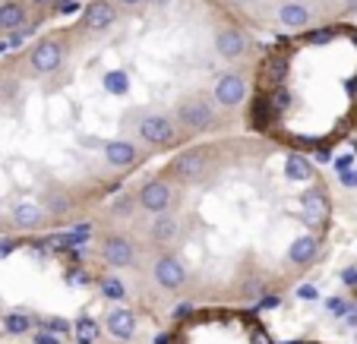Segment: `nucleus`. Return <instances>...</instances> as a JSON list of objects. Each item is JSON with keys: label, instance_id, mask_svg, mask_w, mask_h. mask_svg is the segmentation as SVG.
Listing matches in <instances>:
<instances>
[{"label": "nucleus", "instance_id": "nucleus-1", "mask_svg": "<svg viewBox=\"0 0 357 344\" xmlns=\"http://www.w3.org/2000/svg\"><path fill=\"white\" fill-rule=\"evenodd\" d=\"M212 120H215V111H212V104L206 98H187V102L177 104V123L183 130L199 133V130H209Z\"/></svg>", "mask_w": 357, "mask_h": 344}, {"label": "nucleus", "instance_id": "nucleus-2", "mask_svg": "<svg viewBox=\"0 0 357 344\" xmlns=\"http://www.w3.org/2000/svg\"><path fill=\"white\" fill-rule=\"evenodd\" d=\"M63 54H67V51H63L61 41L47 38V41H41V45L32 51V61H29V63H32V70L38 76H47V73H57V70H61Z\"/></svg>", "mask_w": 357, "mask_h": 344}, {"label": "nucleus", "instance_id": "nucleus-3", "mask_svg": "<svg viewBox=\"0 0 357 344\" xmlns=\"http://www.w3.org/2000/svg\"><path fill=\"white\" fill-rule=\"evenodd\" d=\"M171 187L165 180H149V183H142V189H139V196H136V203L142 205L146 212H152V215H165V212L171 209Z\"/></svg>", "mask_w": 357, "mask_h": 344}, {"label": "nucleus", "instance_id": "nucleus-4", "mask_svg": "<svg viewBox=\"0 0 357 344\" xmlns=\"http://www.w3.org/2000/svg\"><path fill=\"white\" fill-rule=\"evenodd\" d=\"M101 256H105V263L111 265V269H127V265H133L136 259V247L127 240V237H105V243H101Z\"/></svg>", "mask_w": 357, "mask_h": 344}, {"label": "nucleus", "instance_id": "nucleus-5", "mask_svg": "<svg viewBox=\"0 0 357 344\" xmlns=\"http://www.w3.org/2000/svg\"><path fill=\"white\" fill-rule=\"evenodd\" d=\"M139 136L149 146H168V142L174 139V123L165 114H146L139 120Z\"/></svg>", "mask_w": 357, "mask_h": 344}, {"label": "nucleus", "instance_id": "nucleus-6", "mask_svg": "<svg viewBox=\"0 0 357 344\" xmlns=\"http://www.w3.org/2000/svg\"><path fill=\"white\" fill-rule=\"evenodd\" d=\"M243 98H247V79L241 73H225L215 82V102L222 108H237Z\"/></svg>", "mask_w": 357, "mask_h": 344}, {"label": "nucleus", "instance_id": "nucleus-7", "mask_svg": "<svg viewBox=\"0 0 357 344\" xmlns=\"http://www.w3.org/2000/svg\"><path fill=\"white\" fill-rule=\"evenodd\" d=\"M152 275H155L158 288H165V290H177L187 281V269H183V263L177 256H162L155 263V269H152Z\"/></svg>", "mask_w": 357, "mask_h": 344}, {"label": "nucleus", "instance_id": "nucleus-8", "mask_svg": "<svg viewBox=\"0 0 357 344\" xmlns=\"http://www.w3.org/2000/svg\"><path fill=\"white\" fill-rule=\"evenodd\" d=\"M206 164H209L206 162V152L190 149L174 162V177L177 180H183V183H196V180L206 177Z\"/></svg>", "mask_w": 357, "mask_h": 344}, {"label": "nucleus", "instance_id": "nucleus-9", "mask_svg": "<svg viewBox=\"0 0 357 344\" xmlns=\"http://www.w3.org/2000/svg\"><path fill=\"white\" fill-rule=\"evenodd\" d=\"M117 22V10L111 7L108 0H95V3H89L86 13H82V26L89 29V32H105V29H111Z\"/></svg>", "mask_w": 357, "mask_h": 344}, {"label": "nucleus", "instance_id": "nucleus-10", "mask_svg": "<svg viewBox=\"0 0 357 344\" xmlns=\"http://www.w3.org/2000/svg\"><path fill=\"white\" fill-rule=\"evenodd\" d=\"M215 51L225 61H237V57L247 54V35L241 29H222L215 35Z\"/></svg>", "mask_w": 357, "mask_h": 344}, {"label": "nucleus", "instance_id": "nucleus-11", "mask_svg": "<svg viewBox=\"0 0 357 344\" xmlns=\"http://www.w3.org/2000/svg\"><path fill=\"white\" fill-rule=\"evenodd\" d=\"M105 329L114 338H121V341H130L136 335V316L130 310H111L105 316Z\"/></svg>", "mask_w": 357, "mask_h": 344}, {"label": "nucleus", "instance_id": "nucleus-12", "mask_svg": "<svg viewBox=\"0 0 357 344\" xmlns=\"http://www.w3.org/2000/svg\"><path fill=\"white\" fill-rule=\"evenodd\" d=\"M41 218H45V212H41V205L35 203V199H20V203L13 205V224L22 230H32L41 224Z\"/></svg>", "mask_w": 357, "mask_h": 344}, {"label": "nucleus", "instance_id": "nucleus-13", "mask_svg": "<svg viewBox=\"0 0 357 344\" xmlns=\"http://www.w3.org/2000/svg\"><path fill=\"white\" fill-rule=\"evenodd\" d=\"M105 158L114 168H130L136 162V146L127 139H111V142H105Z\"/></svg>", "mask_w": 357, "mask_h": 344}, {"label": "nucleus", "instance_id": "nucleus-14", "mask_svg": "<svg viewBox=\"0 0 357 344\" xmlns=\"http://www.w3.org/2000/svg\"><path fill=\"white\" fill-rule=\"evenodd\" d=\"M317 253H319V240H317L313 234L297 237V240L288 247V259H291L294 265H307V263H313V259H317Z\"/></svg>", "mask_w": 357, "mask_h": 344}, {"label": "nucleus", "instance_id": "nucleus-15", "mask_svg": "<svg viewBox=\"0 0 357 344\" xmlns=\"http://www.w3.org/2000/svg\"><path fill=\"white\" fill-rule=\"evenodd\" d=\"M310 19H313V13L303 3H297V0H284L282 7H278V22L288 29H303Z\"/></svg>", "mask_w": 357, "mask_h": 344}, {"label": "nucleus", "instance_id": "nucleus-16", "mask_svg": "<svg viewBox=\"0 0 357 344\" xmlns=\"http://www.w3.org/2000/svg\"><path fill=\"white\" fill-rule=\"evenodd\" d=\"M26 26V7L16 0H3L0 3V29L3 32H20Z\"/></svg>", "mask_w": 357, "mask_h": 344}, {"label": "nucleus", "instance_id": "nucleus-17", "mask_svg": "<svg viewBox=\"0 0 357 344\" xmlns=\"http://www.w3.org/2000/svg\"><path fill=\"white\" fill-rule=\"evenodd\" d=\"M303 212H307V218H310V221H317V224L329 215V203H326V193L319 187H313V189H307V193H303Z\"/></svg>", "mask_w": 357, "mask_h": 344}, {"label": "nucleus", "instance_id": "nucleus-18", "mask_svg": "<svg viewBox=\"0 0 357 344\" xmlns=\"http://www.w3.org/2000/svg\"><path fill=\"white\" fill-rule=\"evenodd\" d=\"M284 174H288V180L307 183L313 177V164L303 155H288V162H284Z\"/></svg>", "mask_w": 357, "mask_h": 344}, {"label": "nucleus", "instance_id": "nucleus-19", "mask_svg": "<svg viewBox=\"0 0 357 344\" xmlns=\"http://www.w3.org/2000/svg\"><path fill=\"white\" fill-rule=\"evenodd\" d=\"M149 234H152V240L168 243V240H174L177 237V221L174 218H168V215H155V224L149 228Z\"/></svg>", "mask_w": 357, "mask_h": 344}, {"label": "nucleus", "instance_id": "nucleus-20", "mask_svg": "<svg viewBox=\"0 0 357 344\" xmlns=\"http://www.w3.org/2000/svg\"><path fill=\"white\" fill-rule=\"evenodd\" d=\"M29 325H32V319H29L26 313H7V316H3V329H7L10 335H22V331H29Z\"/></svg>", "mask_w": 357, "mask_h": 344}, {"label": "nucleus", "instance_id": "nucleus-21", "mask_svg": "<svg viewBox=\"0 0 357 344\" xmlns=\"http://www.w3.org/2000/svg\"><path fill=\"white\" fill-rule=\"evenodd\" d=\"M269 108L275 111V114H284V111L291 108V92H288V88H284V86H275V88H272Z\"/></svg>", "mask_w": 357, "mask_h": 344}, {"label": "nucleus", "instance_id": "nucleus-22", "mask_svg": "<svg viewBox=\"0 0 357 344\" xmlns=\"http://www.w3.org/2000/svg\"><path fill=\"white\" fill-rule=\"evenodd\" d=\"M101 294H105L108 300H123V297H127V288H123L117 278L108 275V278H101Z\"/></svg>", "mask_w": 357, "mask_h": 344}, {"label": "nucleus", "instance_id": "nucleus-23", "mask_svg": "<svg viewBox=\"0 0 357 344\" xmlns=\"http://www.w3.org/2000/svg\"><path fill=\"white\" fill-rule=\"evenodd\" d=\"M338 180H342L344 187H357V171L354 168H344L342 174H338Z\"/></svg>", "mask_w": 357, "mask_h": 344}, {"label": "nucleus", "instance_id": "nucleus-24", "mask_svg": "<svg viewBox=\"0 0 357 344\" xmlns=\"http://www.w3.org/2000/svg\"><path fill=\"white\" fill-rule=\"evenodd\" d=\"M329 38H332L329 29H319V32H310V35H307V41H313V45H323V41H329Z\"/></svg>", "mask_w": 357, "mask_h": 344}, {"label": "nucleus", "instance_id": "nucleus-25", "mask_svg": "<svg viewBox=\"0 0 357 344\" xmlns=\"http://www.w3.org/2000/svg\"><path fill=\"white\" fill-rule=\"evenodd\" d=\"M47 329H51V331H67L70 329V325H67V319H61V316H54V319H47Z\"/></svg>", "mask_w": 357, "mask_h": 344}, {"label": "nucleus", "instance_id": "nucleus-26", "mask_svg": "<svg viewBox=\"0 0 357 344\" xmlns=\"http://www.w3.org/2000/svg\"><path fill=\"white\" fill-rule=\"evenodd\" d=\"M297 297H301V300H313V297H317V288H313V284H301V288H297Z\"/></svg>", "mask_w": 357, "mask_h": 344}, {"label": "nucleus", "instance_id": "nucleus-27", "mask_svg": "<svg viewBox=\"0 0 357 344\" xmlns=\"http://www.w3.org/2000/svg\"><path fill=\"white\" fill-rule=\"evenodd\" d=\"M123 86H127V82H123L121 73H111L108 76V88H114V92H123Z\"/></svg>", "mask_w": 357, "mask_h": 344}, {"label": "nucleus", "instance_id": "nucleus-28", "mask_svg": "<svg viewBox=\"0 0 357 344\" xmlns=\"http://www.w3.org/2000/svg\"><path fill=\"white\" fill-rule=\"evenodd\" d=\"M326 306H329L332 313H348V310H351V306L342 304V297H329V300H326Z\"/></svg>", "mask_w": 357, "mask_h": 344}, {"label": "nucleus", "instance_id": "nucleus-29", "mask_svg": "<svg viewBox=\"0 0 357 344\" xmlns=\"http://www.w3.org/2000/svg\"><path fill=\"white\" fill-rule=\"evenodd\" d=\"M22 41H26V29H20V32H10L7 45H10V47H16V45H22Z\"/></svg>", "mask_w": 357, "mask_h": 344}, {"label": "nucleus", "instance_id": "nucleus-30", "mask_svg": "<svg viewBox=\"0 0 357 344\" xmlns=\"http://www.w3.org/2000/svg\"><path fill=\"white\" fill-rule=\"evenodd\" d=\"M13 247H16L13 240H7V237H0V259L10 256V253H13Z\"/></svg>", "mask_w": 357, "mask_h": 344}, {"label": "nucleus", "instance_id": "nucleus-31", "mask_svg": "<svg viewBox=\"0 0 357 344\" xmlns=\"http://www.w3.org/2000/svg\"><path fill=\"white\" fill-rule=\"evenodd\" d=\"M342 281L351 284V288H357V269H344L342 272Z\"/></svg>", "mask_w": 357, "mask_h": 344}, {"label": "nucleus", "instance_id": "nucleus-32", "mask_svg": "<svg viewBox=\"0 0 357 344\" xmlns=\"http://www.w3.org/2000/svg\"><path fill=\"white\" fill-rule=\"evenodd\" d=\"M35 344H61V338L47 335V331H41V335H35Z\"/></svg>", "mask_w": 357, "mask_h": 344}, {"label": "nucleus", "instance_id": "nucleus-33", "mask_svg": "<svg viewBox=\"0 0 357 344\" xmlns=\"http://www.w3.org/2000/svg\"><path fill=\"white\" fill-rule=\"evenodd\" d=\"M272 306H278V297H275V294H269V297H266L263 304L257 306V310H272Z\"/></svg>", "mask_w": 357, "mask_h": 344}, {"label": "nucleus", "instance_id": "nucleus-34", "mask_svg": "<svg viewBox=\"0 0 357 344\" xmlns=\"http://www.w3.org/2000/svg\"><path fill=\"white\" fill-rule=\"evenodd\" d=\"M253 344H272L266 331H253Z\"/></svg>", "mask_w": 357, "mask_h": 344}, {"label": "nucleus", "instance_id": "nucleus-35", "mask_svg": "<svg viewBox=\"0 0 357 344\" xmlns=\"http://www.w3.org/2000/svg\"><path fill=\"white\" fill-rule=\"evenodd\" d=\"M193 310V306L190 304H181V306H174V319H181V316H187V313Z\"/></svg>", "mask_w": 357, "mask_h": 344}, {"label": "nucleus", "instance_id": "nucleus-36", "mask_svg": "<svg viewBox=\"0 0 357 344\" xmlns=\"http://www.w3.org/2000/svg\"><path fill=\"white\" fill-rule=\"evenodd\" d=\"M123 7H139V3H146V0H121Z\"/></svg>", "mask_w": 357, "mask_h": 344}, {"label": "nucleus", "instance_id": "nucleus-37", "mask_svg": "<svg viewBox=\"0 0 357 344\" xmlns=\"http://www.w3.org/2000/svg\"><path fill=\"white\" fill-rule=\"evenodd\" d=\"M35 7H51V3H54V0H32Z\"/></svg>", "mask_w": 357, "mask_h": 344}, {"label": "nucleus", "instance_id": "nucleus-38", "mask_svg": "<svg viewBox=\"0 0 357 344\" xmlns=\"http://www.w3.org/2000/svg\"><path fill=\"white\" fill-rule=\"evenodd\" d=\"M231 3H237V7H250V3H257V0H231Z\"/></svg>", "mask_w": 357, "mask_h": 344}, {"label": "nucleus", "instance_id": "nucleus-39", "mask_svg": "<svg viewBox=\"0 0 357 344\" xmlns=\"http://www.w3.org/2000/svg\"><path fill=\"white\" fill-rule=\"evenodd\" d=\"M152 3H155V7H168L171 0H152Z\"/></svg>", "mask_w": 357, "mask_h": 344}, {"label": "nucleus", "instance_id": "nucleus-40", "mask_svg": "<svg viewBox=\"0 0 357 344\" xmlns=\"http://www.w3.org/2000/svg\"><path fill=\"white\" fill-rule=\"evenodd\" d=\"M7 47H10V45H7V38H0V54H3V51H7Z\"/></svg>", "mask_w": 357, "mask_h": 344}, {"label": "nucleus", "instance_id": "nucleus-41", "mask_svg": "<svg viewBox=\"0 0 357 344\" xmlns=\"http://www.w3.org/2000/svg\"><path fill=\"white\" fill-rule=\"evenodd\" d=\"M348 10H357V0H348Z\"/></svg>", "mask_w": 357, "mask_h": 344}]
</instances>
